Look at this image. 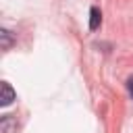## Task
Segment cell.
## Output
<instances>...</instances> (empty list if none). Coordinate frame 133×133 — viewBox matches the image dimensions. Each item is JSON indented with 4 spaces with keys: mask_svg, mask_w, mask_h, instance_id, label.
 Instances as JSON below:
<instances>
[{
    "mask_svg": "<svg viewBox=\"0 0 133 133\" xmlns=\"http://www.w3.org/2000/svg\"><path fill=\"white\" fill-rule=\"evenodd\" d=\"M15 98H17V94H15V89L10 87V83L2 81V85H0V106H8Z\"/></svg>",
    "mask_w": 133,
    "mask_h": 133,
    "instance_id": "cell-1",
    "label": "cell"
},
{
    "mask_svg": "<svg viewBox=\"0 0 133 133\" xmlns=\"http://www.w3.org/2000/svg\"><path fill=\"white\" fill-rule=\"evenodd\" d=\"M89 17H91V19H89V29H98V27H100V21H102V12L94 6L91 12H89Z\"/></svg>",
    "mask_w": 133,
    "mask_h": 133,
    "instance_id": "cell-2",
    "label": "cell"
},
{
    "mask_svg": "<svg viewBox=\"0 0 133 133\" xmlns=\"http://www.w3.org/2000/svg\"><path fill=\"white\" fill-rule=\"evenodd\" d=\"M10 44H12V35H10V31H8V29H0V46L6 50V48H10Z\"/></svg>",
    "mask_w": 133,
    "mask_h": 133,
    "instance_id": "cell-3",
    "label": "cell"
},
{
    "mask_svg": "<svg viewBox=\"0 0 133 133\" xmlns=\"http://www.w3.org/2000/svg\"><path fill=\"white\" fill-rule=\"evenodd\" d=\"M129 89H131V94H133V79H129Z\"/></svg>",
    "mask_w": 133,
    "mask_h": 133,
    "instance_id": "cell-4",
    "label": "cell"
}]
</instances>
